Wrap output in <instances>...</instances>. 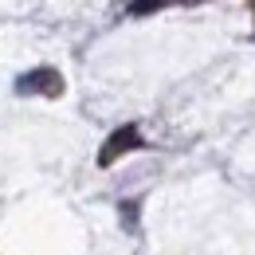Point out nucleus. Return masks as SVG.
<instances>
[{
  "instance_id": "obj_2",
  "label": "nucleus",
  "mask_w": 255,
  "mask_h": 255,
  "mask_svg": "<svg viewBox=\"0 0 255 255\" xmlns=\"http://www.w3.org/2000/svg\"><path fill=\"white\" fill-rule=\"evenodd\" d=\"M133 145H137V126H122L118 133H110V141H106V149L98 153V161L110 165L118 153H126V149H133Z\"/></svg>"
},
{
  "instance_id": "obj_1",
  "label": "nucleus",
  "mask_w": 255,
  "mask_h": 255,
  "mask_svg": "<svg viewBox=\"0 0 255 255\" xmlns=\"http://www.w3.org/2000/svg\"><path fill=\"white\" fill-rule=\"evenodd\" d=\"M16 91L20 95H59L63 91V79H59V71L39 67V71H28L24 79H16Z\"/></svg>"
},
{
  "instance_id": "obj_3",
  "label": "nucleus",
  "mask_w": 255,
  "mask_h": 255,
  "mask_svg": "<svg viewBox=\"0 0 255 255\" xmlns=\"http://www.w3.org/2000/svg\"><path fill=\"white\" fill-rule=\"evenodd\" d=\"M129 12H133V16H141V12H157V4H129Z\"/></svg>"
}]
</instances>
